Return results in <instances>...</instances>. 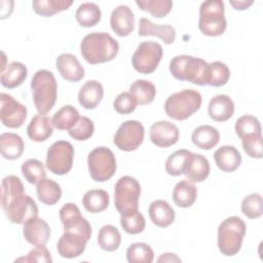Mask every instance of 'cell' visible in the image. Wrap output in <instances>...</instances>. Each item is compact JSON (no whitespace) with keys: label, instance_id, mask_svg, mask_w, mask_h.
<instances>
[{"label":"cell","instance_id":"51","mask_svg":"<svg viewBox=\"0 0 263 263\" xmlns=\"http://www.w3.org/2000/svg\"><path fill=\"white\" fill-rule=\"evenodd\" d=\"M229 3L236 10H245V9H248L254 3V1L253 0H250V1L238 0V1H230Z\"/></svg>","mask_w":263,"mask_h":263},{"label":"cell","instance_id":"14","mask_svg":"<svg viewBox=\"0 0 263 263\" xmlns=\"http://www.w3.org/2000/svg\"><path fill=\"white\" fill-rule=\"evenodd\" d=\"M27 108L12 96L2 92L0 95V119L8 128L21 127L27 119Z\"/></svg>","mask_w":263,"mask_h":263},{"label":"cell","instance_id":"37","mask_svg":"<svg viewBox=\"0 0 263 263\" xmlns=\"http://www.w3.org/2000/svg\"><path fill=\"white\" fill-rule=\"evenodd\" d=\"M99 247L107 252L118 250L121 243V235L118 229L113 225H104L101 227L97 238Z\"/></svg>","mask_w":263,"mask_h":263},{"label":"cell","instance_id":"1","mask_svg":"<svg viewBox=\"0 0 263 263\" xmlns=\"http://www.w3.org/2000/svg\"><path fill=\"white\" fill-rule=\"evenodd\" d=\"M119 44L106 32H92L85 35L80 43L82 58L90 65L108 63L115 59Z\"/></svg>","mask_w":263,"mask_h":263},{"label":"cell","instance_id":"29","mask_svg":"<svg viewBox=\"0 0 263 263\" xmlns=\"http://www.w3.org/2000/svg\"><path fill=\"white\" fill-rule=\"evenodd\" d=\"M191 141L196 147L202 150H210L219 143L220 133L212 125H199L192 132Z\"/></svg>","mask_w":263,"mask_h":263},{"label":"cell","instance_id":"23","mask_svg":"<svg viewBox=\"0 0 263 263\" xmlns=\"http://www.w3.org/2000/svg\"><path fill=\"white\" fill-rule=\"evenodd\" d=\"M148 214L151 222L160 228L171 226L176 218L175 210L163 199L152 201L148 208Z\"/></svg>","mask_w":263,"mask_h":263},{"label":"cell","instance_id":"13","mask_svg":"<svg viewBox=\"0 0 263 263\" xmlns=\"http://www.w3.org/2000/svg\"><path fill=\"white\" fill-rule=\"evenodd\" d=\"M65 232H73L83 236L87 241L91 237L92 228L89 222L80 214L79 208L72 202L64 204L59 212Z\"/></svg>","mask_w":263,"mask_h":263},{"label":"cell","instance_id":"11","mask_svg":"<svg viewBox=\"0 0 263 263\" xmlns=\"http://www.w3.org/2000/svg\"><path fill=\"white\" fill-rule=\"evenodd\" d=\"M145 129L138 120H127L117 128L113 143L121 151L130 152L138 149L144 141Z\"/></svg>","mask_w":263,"mask_h":263},{"label":"cell","instance_id":"19","mask_svg":"<svg viewBox=\"0 0 263 263\" xmlns=\"http://www.w3.org/2000/svg\"><path fill=\"white\" fill-rule=\"evenodd\" d=\"M55 67L61 76L69 82H78L84 77V68L72 53H62L57 58Z\"/></svg>","mask_w":263,"mask_h":263},{"label":"cell","instance_id":"45","mask_svg":"<svg viewBox=\"0 0 263 263\" xmlns=\"http://www.w3.org/2000/svg\"><path fill=\"white\" fill-rule=\"evenodd\" d=\"M234 129L236 136L242 139L248 135L261 134V124L257 117L250 114H246L240 116L235 121Z\"/></svg>","mask_w":263,"mask_h":263},{"label":"cell","instance_id":"8","mask_svg":"<svg viewBox=\"0 0 263 263\" xmlns=\"http://www.w3.org/2000/svg\"><path fill=\"white\" fill-rule=\"evenodd\" d=\"M74 148L68 141L60 140L50 145L46 153L47 170L58 176L68 174L73 166Z\"/></svg>","mask_w":263,"mask_h":263},{"label":"cell","instance_id":"21","mask_svg":"<svg viewBox=\"0 0 263 263\" xmlns=\"http://www.w3.org/2000/svg\"><path fill=\"white\" fill-rule=\"evenodd\" d=\"M210 162L208 158L198 153H190L186 160L184 174L191 182H203L210 175Z\"/></svg>","mask_w":263,"mask_h":263},{"label":"cell","instance_id":"36","mask_svg":"<svg viewBox=\"0 0 263 263\" xmlns=\"http://www.w3.org/2000/svg\"><path fill=\"white\" fill-rule=\"evenodd\" d=\"M73 4L72 0H33V10L41 16L49 17L55 13L67 10Z\"/></svg>","mask_w":263,"mask_h":263},{"label":"cell","instance_id":"3","mask_svg":"<svg viewBox=\"0 0 263 263\" xmlns=\"http://www.w3.org/2000/svg\"><path fill=\"white\" fill-rule=\"evenodd\" d=\"M170 72L178 80L206 85L209 63L200 58L179 54L171 60Z\"/></svg>","mask_w":263,"mask_h":263},{"label":"cell","instance_id":"52","mask_svg":"<svg viewBox=\"0 0 263 263\" xmlns=\"http://www.w3.org/2000/svg\"><path fill=\"white\" fill-rule=\"evenodd\" d=\"M157 262H181V258L173 253H164L160 255V257L157 259Z\"/></svg>","mask_w":263,"mask_h":263},{"label":"cell","instance_id":"42","mask_svg":"<svg viewBox=\"0 0 263 263\" xmlns=\"http://www.w3.org/2000/svg\"><path fill=\"white\" fill-rule=\"evenodd\" d=\"M136 4L157 18L164 17L173 8V1L171 0H137Z\"/></svg>","mask_w":263,"mask_h":263},{"label":"cell","instance_id":"6","mask_svg":"<svg viewBox=\"0 0 263 263\" xmlns=\"http://www.w3.org/2000/svg\"><path fill=\"white\" fill-rule=\"evenodd\" d=\"M227 28L225 5L221 0H206L200 4L198 29L210 37L222 35Z\"/></svg>","mask_w":263,"mask_h":263},{"label":"cell","instance_id":"24","mask_svg":"<svg viewBox=\"0 0 263 263\" xmlns=\"http://www.w3.org/2000/svg\"><path fill=\"white\" fill-rule=\"evenodd\" d=\"M214 159L217 166L225 173L236 171L241 163V155L234 146H221L214 153Z\"/></svg>","mask_w":263,"mask_h":263},{"label":"cell","instance_id":"47","mask_svg":"<svg viewBox=\"0 0 263 263\" xmlns=\"http://www.w3.org/2000/svg\"><path fill=\"white\" fill-rule=\"evenodd\" d=\"M95 132V124L86 116H80L78 121L68 130L69 136L76 141H85L89 139Z\"/></svg>","mask_w":263,"mask_h":263},{"label":"cell","instance_id":"40","mask_svg":"<svg viewBox=\"0 0 263 263\" xmlns=\"http://www.w3.org/2000/svg\"><path fill=\"white\" fill-rule=\"evenodd\" d=\"M230 78V69L228 66L220 61L209 63L208 81L206 85L219 87L225 85Z\"/></svg>","mask_w":263,"mask_h":263},{"label":"cell","instance_id":"18","mask_svg":"<svg viewBox=\"0 0 263 263\" xmlns=\"http://www.w3.org/2000/svg\"><path fill=\"white\" fill-rule=\"evenodd\" d=\"M86 243L87 240L83 236L73 232H64L58 240L57 250L61 257L73 259L83 254Z\"/></svg>","mask_w":263,"mask_h":263},{"label":"cell","instance_id":"16","mask_svg":"<svg viewBox=\"0 0 263 263\" xmlns=\"http://www.w3.org/2000/svg\"><path fill=\"white\" fill-rule=\"evenodd\" d=\"M110 26L112 31L120 36H128L135 29V15L127 5L116 6L110 15Z\"/></svg>","mask_w":263,"mask_h":263},{"label":"cell","instance_id":"49","mask_svg":"<svg viewBox=\"0 0 263 263\" xmlns=\"http://www.w3.org/2000/svg\"><path fill=\"white\" fill-rule=\"evenodd\" d=\"M138 103L129 91L120 92L113 102L114 110L122 115L129 114L135 111Z\"/></svg>","mask_w":263,"mask_h":263},{"label":"cell","instance_id":"20","mask_svg":"<svg viewBox=\"0 0 263 263\" xmlns=\"http://www.w3.org/2000/svg\"><path fill=\"white\" fill-rule=\"evenodd\" d=\"M138 35L141 37L156 36L165 44H172L176 39V29L168 24L157 25L146 17H142L139 21Z\"/></svg>","mask_w":263,"mask_h":263},{"label":"cell","instance_id":"31","mask_svg":"<svg viewBox=\"0 0 263 263\" xmlns=\"http://www.w3.org/2000/svg\"><path fill=\"white\" fill-rule=\"evenodd\" d=\"M109 194L103 189H90L82 197V204L86 212L97 214L105 211L109 205Z\"/></svg>","mask_w":263,"mask_h":263},{"label":"cell","instance_id":"39","mask_svg":"<svg viewBox=\"0 0 263 263\" xmlns=\"http://www.w3.org/2000/svg\"><path fill=\"white\" fill-rule=\"evenodd\" d=\"M22 193H25V187L17 176L9 175L3 178L1 183V208Z\"/></svg>","mask_w":263,"mask_h":263},{"label":"cell","instance_id":"9","mask_svg":"<svg viewBox=\"0 0 263 263\" xmlns=\"http://www.w3.org/2000/svg\"><path fill=\"white\" fill-rule=\"evenodd\" d=\"M162 54V46L158 42L143 41L132 57L133 68L141 74L153 73L157 69Z\"/></svg>","mask_w":263,"mask_h":263},{"label":"cell","instance_id":"17","mask_svg":"<svg viewBox=\"0 0 263 263\" xmlns=\"http://www.w3.org/2000/svg\"><path fill=\"white\" fill-rule=\"evenodd\" d=\"M23 235L33 246H45L50 237V227L41 218L33 217L24 224Z\"/></svg>","mask_w":263,"mask_h":263},{"label":"cell","instance_id":"43","mask_svg":"<svg viewBox=\"0 0 263 263\" xmlns=\"http://www.w3.org/2000/svg\"><path fill=\"white\" fill-rule=\"evenodd\" d=\"M22 173L25 179L33 185H37L40 181L46 178V172L43 163L35 158L26 160L22 164Z\"/></svg>","mask_w":263,"mask_h":263},{"label":"cell","instance_id":"25","mask_svg":"<svg viewBox=\"0 0 263 263\" xmlns=\"http://www.w3.org/2000/svg\"><path fill=\"white\" fill-rule=\"evenodd\" d=\"M103 85L97 80H88L78 91V102L84 109L91 110L98 107L103 99Z\"/></svg>","mask_w":263,"mask_h":263},{"label":"cell","instance_id":"32","mask_svg":"<svg viewBox=\"0 0 263 263\" xmlns=\"http://www.w3.org/2000/svg\"><path fill=\"white\" fill-rule=\"evenodd\" d=\"M36 193L38 199L42 203L46 205H53L62 197V188L55 181L45 178L37 184Z\"/></svg>","mask_w":263,"mask_h":263},{"label":"cell","instance_id":"2","mask_svg":"<svg viewBox=\"0 0 263 263\" xmlns=\"http://www.w3.org/2000/svg\"><path fill=\"white\" fill-rule=\"evenodd\" d=\"M33 102L39 114H47L58 98V82L52 72L41 69L35 72L31 80Z\"/></svg>","mask_w":263,"mask_h":263},{"label":"cell","instance_id":"28","mask_svg":"<svg viewBox=\"0 0 263 263\" xmlns=\"http://www.w3.org/2000/svg\"><path fill=\"white\" fill-rule=\"evenodd\" d=\"M197 197V188L193 182L189 180H182L178 182L172 193V198L179 208H189L193 205Z\"/></svg>","mask_w":263,"mask_h":263},{"label":"cell","instance_id":"44","mask_svg":"<svg viewBox=\"0 0 263 263\" xmlns=\"http://www.w3.org/2000/svg\"><path fill=\"white\" fill-rule=\"evenodd\" d=\"M190 151L186 149H180L173 152L165 161V171L170 176L178 177L184 174L186 160L190 155Z\"/></svg>","mask_w":263,"mask_h":263},{"label":"cell","instance_id":"35","mask_svg":"<svg viewBox=\"0 0 263 263\" xmlns=\"http://www.w3.org/2000/svg\"><path fill=\"white\" fill-rule=\"evenodd\" d=\"M120 225L126 233L139 234L144 231L146 221L143 214L135 209L120 213Z\"/></svg>","mask_w":263,"mask_h":263},{"label":"cell","instance_id":"50","mask_svg":"<svg viewBox=\"0 0 263 263\" xmlns=\"http://www.w3.org/2000/svg\"><path fill=\"white\" fill-rule=\"evenodd\" d=\"M14 262H41V263H50L52 262L49 251L45 246H36L33 250L29 252L26 257H21Z\"/></svg>","mask_w":263,"mask_h":263},{"label":"cell","instance_id":"15","mask_svg":"<svg viewBox=\"0 0 263 263\" xmlns=\"http://www.w3.org/2000/svg\"><path fill=\"white\" fill-rule=\"evenodd\" d=\"M149 136L155 146L167 148L178 142L180 133L176 124L167 120H159L151 125Z\"/></svg>","mask_w":263,"mask_h":263},{"label":"cell","instance_id":"22","mask_svg":"<svg viewBox=\"0 0 263 263\" xmlns=\"http://www.w3.org/2000/svg\"><path fill=\"white\" fill-rule=\"evenodd\" d=\"M209 116L218 122L230 119L234 113V103L232 99L224 93L213 97L208 106Z\"/></svg>","mask_w":263,"mask_h":263},{"label":"cell","instance_id":"34","mask_svg":"<svg viewBox=\"0 0 263 263\" xmlns=\"http://www.w3.org/2000/svg\"><path fill=\"white\" fill-rule=\"evenodd\" d=\"M129 92L134 96L138 105H148L154 101L156 88L149 80L137 79L130 84Z\"/></svg>","mask_w":263,"mask_h":263},{"label":"cell","instance_id":"30","mask_svg":"<svg viewBox=\"0 0 263 263\" xmlns=\"http://www.w3.org/2000/svg\"><path fill=\"white\" fill-rule=\"evenodd\" d=\"M28 76L27 67L21 62H12L7 65L1 73V84L6 88H15L20 86Z\"/></svg>","mask_w":263,"mask_h":263},{"label":"cell","instance_id":"4","mask_svg":"<svg viewBox=\"0 0 263 263\" xmlns=\"http://www.w3.org/2000/svg\"><path fill=\"white\" fill-rule=\"evenodd\" d=\"M247 226L237 216L226 218L218 227L217 243L222 255L230 257L236 255L242 246Z\"/></svg>","mask_w":263,"mask_h":263},{"label":"cell","instance_id":"12","mask_svg":"<svg viewBox=\"0 0 263 263\" xmlns=\"http://www.w3.org/2000/svg\"><path fill=\"white\" fill-rule=\"evenodd\" d=\"M2 210L12 224H25L29 219L38 216V208L35 200L25 193L12 198L2 206Z\"/></svg>","mask_w":263,"mask_h":263},{"label":"cell","instance_id":"7","mask_svg":"<svg viewBox=\"0 0 263 263\" xmlns=\"http://www.w3.org/2000/svg\"><path fill=\"white\" fill-rule=\"evenodd\" d=\"M87 165L90 178L96 182L110 180L116 172V158L107 147H97L87 156Z\"/></svg>","mask_w":263,"mask_h":263},{"label":"cell","instance_id":"46","mask_svg":"<svg viewBox=\"0 0 263 263\" xmlns=\"http://www.w3.org/2000/svg\"><path fill=\"white\" fill-rule=\"evenodd\" d=\"M242 214L249 219H258L263 214L262 196L259 193H251L243 197L240 205Z\"/></svg>","mask_w":263,"mask_h":263},{"label":"cell","instance_id":"33","mask_svg":"<svg viewBox=\"0 0 263 263\" xmlns=\"http://www.w3.org/2000/svg\"><path fill=\"white\" fill-rule=\"evenodd\" d=\"M102 12L100 7L93 2L81 3L75 12L77 23L84 28L96 26L101 21Z\"/></svg>","mask_w":263,"mask_h":263},{"label":"cell","instance_id":"41","mask_svg":"<svg viewBox=\"0 0 263 263\" xmlns=\"http://www.w3.org/2000/svg\"><path fill=\"white\" fill-rule=\"evenodd\" d=\"M154 253L145 242H134L126 250V260L129 263H152Z\"/></svg>","mask_w":263,"mask_h":263},{"label":"cell","instance_id":"48","mask_svg":"<svg viewBox=\"0 0 263 263\" xmlns=\"http://www.w3.org/2000/svg\"><path fill=\"white\" fill-rule=\"evenodd\" d=\"M241 145L243 151L252 158L261 159L263 157V147H262V135L252 134L243 137L241 139Z\"/></svg>","mask_w":263,"mask_h":263},{"label":"cell","instance_id":"38","mask_svg":"<svg viewBox=\"0 0 263 263\" xmlns=\"http://www.w3.org/2000/svg\"><path fill=\"white\" fill-rule=\"evenodd\" d=\"M78 110L72 105H65L58 110L52 119V124L60 130H69L79 119Z\"/></svg>","mask_w":263,"mask_h":263},{"label":"cell","instance_id":"5","mask_svg":"<svg viewBox=\"0 0 263 263\" xmlns=\"http://www.w3.org/2000/svg\"><path fill=\"white\" fill-rule=\"evenodd\" d=\"M201 103L200 92L187 88L171 95L164 103V111L170 118L183 121L198 111Z\"/></svg>","mask_w":263,"mask_h":263},{"label":"cell","instance_id":"27","mask_svg":"<svg viewBox=\"0 0 263 263\" xmlns=\"http://www.w3.org/2000/svg\"><path fill=\"white\" fill-rule=\"evenodd\" d=\"M25 149L21 136L13 133H3L0 136V152L3 158L8 160L18 159Z\"/></svg>","mask_w":263,"mask_h":263},{"label":"cell","instance_id":"26","mask_svg":"<svg viewBox=\"0 0 263 263\" xmlns=\"http://www.w3.org/2000/svg\"><path fill=\"white\" fill-rule=\"evenodd\" d=\"M52 119L44 114H36L27 127L28 137L34 142H44L53 133Z\"/></svg>","mask_w":263,"mask_h":263},{"label":"cell","instance_id":"10","mask_svg":"<svg viewBox=\"0 0 263 263\" xmlns=\"http://www.w3.org/2000/svg\"><path fill=\"white\" fill-rule=\"evenodd\" d=\"M141 185L130 176L121 177L114 188V204L119 213L135 210L139 206Z\"/></svg>","mask_w":263,"mask_h":263}]
</instances>
